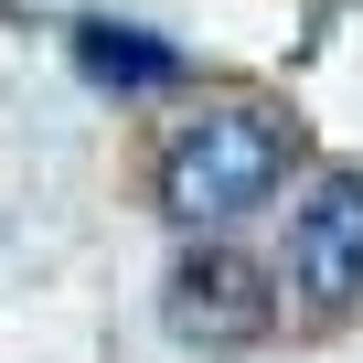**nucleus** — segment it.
<instances>
[{"mask_svg":"<svg viewBox=\"0 0 363 363\" xmlns=\"http://www.w3.org/2000/svg\"><path fill=\"white\" fill-rule=\"evenodd\" d=\"M75 54H86V75H107V86H171V54H160V43H139L128 22H86V33H75Z\"/></svg>","mask_w":363,"mask_h":363,"instance_id":"4","label":"nucleus"},{"mask_svg":"<svg viewBox=\"0 0 363 363\" xmlns=\"http://www.w3.org/2000/svg\"><path fill=\"white\" fill-rule=\"evenodd\" d=\"M278 171H289V139L257 107H214V118H193L160 150V203L182 225H225V214H246V203L278 193Z\"/></svg>","mask_w":363,"mask_h":363,"instance_id":"1","label":"nucleus"},{"mask_svg":"<svg viewBox=\"0 0 363 363\" xmlns=\"http://www.w3.org/2000/svg\"><path fill=\"white\" fill-rule=\"evenodd\" d=\"M160 310H171L182 342H257V331H267V289H257L246 257H182Z\"/></svg>","mask_w":363,"mask_h":363,"instance_id":"3","label":"nucleus"},{"mask_svg":"<svg viewBox=\"0 0 363 363\" xmlns=\"http://www.w3.org/2000/svg\"><path fill=\"white\" fill-rule=\"evenodd\" d=\"M289 267H299V289H310L320 310L363 299V171H331L320 193L299 203V225H289Z\"/></svg>","mask_w":363,"mask_h":363,"instance_id":"2","label":"nucleus"}]
</instances>
